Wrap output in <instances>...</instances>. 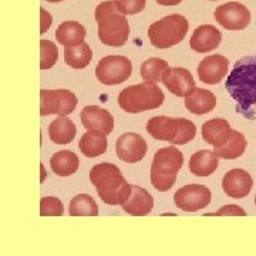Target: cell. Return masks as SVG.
I'll use <instances>...</instances> for the list:
<instances>
[{"label":"cell","instance_id":"cell-1","mask_svg":"<svg viewBox=\"0 0 256 256\" xmlns=\"http://www.w3.org/2000/svg\"><path fill=\"white\" fill-rule=\"evenodd\" d=\"M225 87L236 101L239 114L256 121V56H248L235 63Z\"/></svg>","mask_w":256,"mask_h":256},{"label":"cell","instance_id":"cell-2","mask_svg":"<svg viewBox=\"0 0 256 256\" xmlns=\"http://www.w3.org/2000/svg\"><path fill=\"white\" fill-rule=\"evenodd\" d=\"M90 181L101 201L107 205H122L131 192V184L126 181L118 166L108 162L94 165L90 171Z\"/></svg>","mask_w":256,"mask_h":256},{"label":"cell","instance_id":"cell-3","mask_svg":"<svg viewBox=\"0 0 256 256\" xmlns=\"http://www.w3.org/2000/svg\"><path fill=\"white\" fill-rule=\"evenodd\" d=\"M96 20L98 24V38L102 44L121 47L127 43L130 36V23L126 14L116 8L112 0L100 3L96 8Z\"/></svg>","mask_w":256,"mask_h":256},{"label":"cell","instance_id":"cell-4","mask_svg":"<svg viewBox=\"0 0 256 256\" xmlns=\"http://www.w3.org/2000/svg\"><path fill=\"white\" fill-rule=\"evenodd\" d=\"M184 165V156L175 146L158 150L151 164V184L158 192L170 191Z\"/></svg>","mask_w":256,"mask_h":256},{"label":"cell","instance_id":"cell-5","mask_svg":"<svg viewBox=\"0 0 256 256\" xmlns=\"http://www.w3.org/2000/svg\"><path fill=\"white\" fill-rule=\"evenodd\" d=\"M148 134L158 141H168L175 146H185L196 136L195 124L186 118H171L158 116L146 122Z\"/></svg>","mask_w":256,"mask_h":256},{"label":"cell","instance_id":"cell-6","mask_svg":"<svg viewBox=\"0 0 256 256\" xmlns=\"http://www.w3.org/2000/svg\"><path fill=\"white\" fill-rule=\"evenodd\" d=\"M164 102V92L156 82H141L130 86L120 92L118 106L130 114L156 110Z\"/></svg>","mask_w":256,"mask_h":256},{"label":"cell","instance_id":"cell-7","mask_svg":"<svg viewBox=\"0 0 256 256\" xmlns=\"http://www.w3.org/2000/svg\"><path fill=\"white\" fill-rule=\"evenodd\" d=\"M188 28V20L182 14H170L150 26L148 37L151 44L156 48H170L182 42Z\"/></svg>","mask_w":256,"mask_h":256},{"label":"cell","instance_id":"cell-8","mask_svg":"<svg viewBox=\"0 0 256 256\" xmlns=\"http://www.w3.org/2000/svg\"><path fill=\"white\" fill-rule=\"evenodd\" d=\"M132 72L131 62L124 56L102 57L96 67V77L106 86L121 84L130 78Z\"/></svg>","mask_w":256,"mask_h":256},{"label":"cell","instance_id":"cell-9","mask_svg":"<svg viewBox=\"0 0 256 256\" xmlns=\"http://www.w3.org/2000/svg\"><path fill=\"white\" fill-rule=\"evenodd\" d=\"M77 107V97L68 90H42L40 92V114L46 116H68Z\"/></svg>","mask_w":256,"mask_h":256},{"label":"cell","instance_id":"cell-10","mask_svg":"<svg viewBox=\"0 0 256 256\" xmlns=\"http://www.w3.org/2000/svg\"><path fill=\"white\" fill-rule=\"evenodd\" d=\"M210 188L200 184H190L175 192L174 204L176 208L185 212H196L206 208L210 202Z\"/></svg>","mask_w":256,"mask_h":256},{"label":"cell","instance_id":"cell-11","mask_svg":"<svg viewBox=\"0 0 256 256\" xmlns=\"http://www.w3.org/2000/svg\"><path fill=\"white\" fill-rule=\"evenodd\" d=\"M214 16L226 30H244L250 23V12L239 2H229L216 8Z\"/></svg>","mask_w":256,"mask_h":256},{"label":"cell","instance_id":"cell-12","mask_svg":"<svg viewBox=\"0 0 256 256\" xmlns=\"http://www.w3.org/2000/svg\"><path fill=\"white\" fill-rule=\"evenodd\" d=\"M148 146L142 136L137 132H126L120 136L116 144V152L121 161L128 164L140 162L146 156Z\"/></svg>","mask_w":256,"mask_h":256},{"label":"cell","instance_id":"cell-13","mask_svg":"<svg viewBox=\"0 0 256 256\" xmlns=\"http://www.w3.org/2000/svg\"><path fill=\"white\" fill-rule=\"evenodd\" d=\"M246 138L242 132L232 128L225 130L214 144V152L218 158L236 160L246 150Z\"/></svg>","mask_w":256,"mask_h":256},{"label":"cell","instance_id":"cell-14","mask_svg":"<svg viewBox=\"0 0 256 256\" xmlns=\"http://www.w3.org/2000/svg\"><path fill=\"white\" fill-rule=\"evenodd\" d=\"M229 60L222 54L208 56L198 66V77L205 84H218L228 74Z\"/></svg>","mask_w":256,"mask_h":256},{"label":"cell","instance_id":"cell-15","mask_svg":"<svg viewBox=\"0 0 256 256\" xmlns=\"http://www.w3.org/2000/svg\"><path fill=\"white\" fill-rule=\"evenodd\" d=\"M162 82L166 90L176 97H186V94L195 88L194 76L182 67H168L162 77Z\"/></svg>","mask_w":256,"mask_h":256},{"label":"cell","instance_id":"cell-16","mask_svg":"<svg viewBox=\"0 0 256 256\" xmlns=\"http://www.w3.org/2000/svg\"><path fill=\"white\" fill-rule=\"evenodd\" d=\"M254 180L245 170H230L222 180V190L230 198H245L252 191Z\"/></svg>","mask_w":256,"mask_h":256},{"label":"cell","instance_id":"cell-17","mask_svg":"<svg viewBox=\"0 0 256 256\" xmlns=\"http://www.w3.org/2000/svg\"><path fill=\"white\" fill-rule=\"evenodd\" d=\"M82 122L84 128L88 130H97L108 136L114 130V117L104 108L97 106H87L82 111Z\"/></svg>","mask_w":256,"mask_h":256},{"label":"cell","instance_id":"cell-18","mask_svg":"<svg viewBox=\"0 0 256 256\" xmlns=\"http://www.w3.org/2000/svg\"><path fill=\"white\" fill-rule=\"evenodd\" d=\"M121 206L132 216H146L154 208V198L144 188L138 185H131L130 196Z\"/></svg>","mask_w":256,"mask_h":256},{"label":"cell","instance_id":"cell-19","mask_svg":"<svg viewBox=\"0 0 256 256\" xmlns=\"http://www.w3.org/2000/svg\"><path fill=\"white\" fill-rule=\"evenodd\" d=\"M222 34L218 28L210 24H204L194 30L190 46L196 53H208L215 50L220 44Z\"/></svg>","mask_w":256,"mask_h":256},{"label":"cell","instance_id":"cell-20","mask_svg":"<svg viewBox=\"0 0 256 256\" xmlns=\"http://www.w3.org/2000/svg\"><path fill=\"white\" fill-rule=\"evenodd\" d=\"M215 106H216L215 94L210 92V90H205V88L195 87L185 97V107H186V110L192 112V114H196V116H202V114L210 112L215 108Z\"/></svg>","mask_w":256,"mask_h":256},{"label":"cell","instance_id":"cell-21","mask_svg":"<svg viewBox=\"0 0 256 256\" xmlns=\"http://www.w3.org/2000/svg\"><path fill=\"white\" fill-rule=\"evenodd\" d=\"M220 165V158L215 156L214 151L202 150L195 152L190 160V170L196 176H208L216 171Z\"/></svg>","mask_w":256,"mask_h":256},{"label":"cell","instance_id":"cell-22","mask_svg":"<svg viewBox=\"0 0 256 256\" xmlns=\"http://www.w3.org/2000/svg\"><path fill=\"white\" fill-rule=\"evenodd\" d=\"M56 38L64 47H74L84 43L86 28L78 22H63L56 30Z\"/></svg>","mask_w":256,"mask_h":256},{"label":"cell","instance_id":"cell-23","mask_svg":"<svg viewBox=\"0 0 256 256\" xmlns=\"http://www.w3.org/2000/svg\"><path fill=\"white\" fill-rule=\"evenodd\" d=\"M78 146L82 156H100L107 151V136L97 130H88L80 140Z\"/></svg>","mask_w":256,"mask_h":256},{"label":"cell","instance_id":"cell-24","mask_svg":"<svg viewBox=\"0 0 256 256\" xmlns=\"http://www.w3.org/2000/svg\"><path fill=\"white\" fill-rule=\"evenodd\" d=\"M48 137L56 144H70L76 137V124L68 117H58L48 126Z\"/></svg>","mask_w":256,"mask_h":256},{"label":"cell","instance_id":"cell-25","mask_svg":"<svg viewBox=\"0 0 256 256\" xmlns=\"http://www.w3.org/2000/svg\"><path fill=\"white\" fill-rule=\"evenodd\" d=\"M78 156L74 154L73 151H58L50 160V166L53 170V172L58 176H70L76 174V171L78 170Z\"/></svg>","mask_w":256,"mask_h":256},{"label":"cell","instance_id":"cell-26","mask_svg":"<svg viewBox=\"0 0 256 256\" xmlns=\"http://www.w3.org/2000/svg\"><path fill=\"white\" fill-rule=\"evenodd\" d=\"M92 50L87 43H82L78 46L66 47L64 48V62L67 66L82 70L92 63Z\"/></svg>","mask_w":256,"mask_h":256},{"label":"cell","instance_id":"cell-27","mask_svg":"<svg viewBox=\"0 0 256 256\" xmlns=\"http://www.w3.org/2000/svg\"><path fill=\"white\" fill-rule=\"evenodd\" d=\"M68 212L72 216H97L98 206L88 194H78L70 202Z\"/></svg>","mask_w":256,"mask_h":256},{"label":"cell","instance_id":"cell-28","mask_svg":"<svg viewBox=\"0 0 256 256\" xmlns=\"http://www.w3.org/2000/svg\"><path fill=\"white\" fill-rule=\"evenodd\" d=\"M168 70V63L160 57H151L141 64V77L146 82H158L162 80L165 72Z\"/></svg>","mask_w":256,"mask_h":256},{"label":"cell","instance_id":"cell-29","mask_svg":"<svg viewBox=\"0 0 256 256\" xmlns=\"http://www.w3.org/2000/svg\"><path fill=\"white\" fill-rule=\"evenodd\" d=\"M228 128H230V126H229V122L226 120H210V121L204 122V126H202V137H204V140L208 144L214 146L215 141L218 140V137H220L225 130H228Z\"/></svg>","mask_w":256,"mask_h":256},{"label":"cell","instance_id":"cell-30","mask_svg":"<svg viewBox=\"0 0 256 256\" xmlns=\"http://www.w3.org/2000/svg\"><path fill=\"white\" fill-rule=\"evenodd\" d=\"M58 58V50L53 42L42 40L40 42V68L48 70L52 68Z\"/></svg>","mask_w":256,"mask_h":256},{"label":"cell","instance_id":"cell-31","mask_svg":"<svg viewBox=\"0 0 256 256\" xmlns=\"http://www.w3.org/2000/svg\"><path fill=\"white\" fill-rule=\"evenodd\" d=\"M64 214L63 202L56 196H44L40 200L42 216H62Z\"/></svg>","mask_w":256,"mask_h":256},{"label":"cell","instance_id":"cell-32","mask_svg":"<svg viewBox=\"0 0 256 256\" xmlns=\"http://www.w3.org/2000/svg\"><path fill=\"white\" fill-rule=\"evenodd\" d=\"M114 3L122 14H137L146 8V0H116Z\"/></svg>","mask_w":256,"mask_h":256},{"label":"cell","instance_id":"cell-33","mask_svg":"<svg viewBox=\"0 0 256 256\" xmlns=\"http://www.w3.org/2000/svg\"><path fill=\"white\" fill-rule=\"evenodd\" d=\"M216 215H235V216H245L246 215V212L242 210L240 206L238 205H225V206H222L218 212H216Z\"/></svg>","mask_w":256,"mask_h":256},{"label":"cell","instance_id":"cell-34","mask_svg":"<svg viewBox=\"0 0 256 256\" xmlns=\"http://www.w3.org/2000/svg\"><path fill=\"white\" fill-rule=\"evenodd\" d=\"M40 13H42V28H40V33L44 34L46 30H48L50 24H52V16H50V13L46 12L43 8L40 9Z\"/></svg>","mask_w":256,"mask_h":256},{"label":"cell","instance_id":"cell-35","mask_svg":"<svg viewBox=\"0 0 256 256\" xmlns=\"http://www.w3.org/2000/svg\"><path fill=\"white\" fill-rule=\"evenodd\" d=\"M156 2L162 4V6H175V4L181 3L182 0H156Z\"/></svg>","mask_w":256,"mask_h":256},{"label":"cell","instance_id":"cell-36","mask_svg":"<svg viewBox=\"0 0 256 256\" xmlns=\"http://www.w3.org/2000/svg\"><path fill=\"white\" fill-rule=\"evenodd\" d=\"M48 3H60V2H63V0H46Z\"/></svg>","mask_w":256,"mask_h":256},{"label":"cell","instance_id":"cell-37","mask_svg":"<svg viewBox=\"0 0 256 256\" xmlns=\"http://www.w3.org/2000/svg\"><path fill=\"white\" fill-rule=\"evenodd\" d=\"M255 205H256V196H255Z\"/></svg>","mask_w":256,"mask_h":256}]
</instances>
